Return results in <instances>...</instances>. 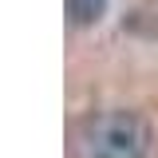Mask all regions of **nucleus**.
I'll list each match as a JSON object with an SVG mask.
<instances>
[{"label":"nucleus","instance_id":"nucleus-2","mask_svg":"<svg viewBox=\"0 0 158 158\" xmlns=\"http://www.w3.org/2000/svg\"><path fill=\"white\" fill-rule=\"evenodd\" d=\"M107 4H111V0H67V12H71V20H75L79 28H91V24L103 20Z\"/></svg>","mask_w":158,"mask_h":158},{"label":"nucleus","instance_id":"nucleus-1","mask_svg":"<svg viewBox=\"0 0 158 158\" xmlns=\"http://www.w3.org/2000/svg\"><path fill=\"white\" fill-rule=\"evenodd\" d=\"M79 158H146L150 127L135 111H103L83 118L75 135Z\"/></svg>","mask_w":158,"mask_h":158}]
</instances>
